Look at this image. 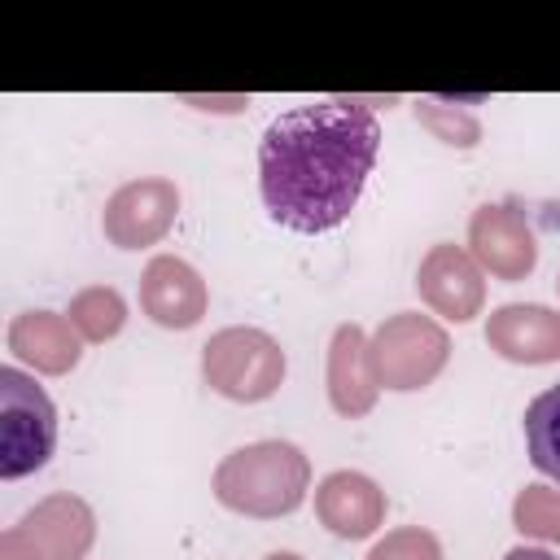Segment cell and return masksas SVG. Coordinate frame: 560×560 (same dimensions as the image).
Masks as SVG:
<instances>
[{"label": "cell", "instance_id": "1", "mask_svg": "<svg viewBox=\"0 0 560 560\" xmlns=\"http://www.w3.org/2000/svg\"><path fill=\"white\" fill-rule=\"evenodd\" d=\"M381 122L354 96H324L284 109L258 140V192L267 214L302 236L332 232L359 206L376 166Z\"/></svg>", "mask_w": 560, "mask_h": 560}, {"label": "cell", "instance_id": "2", "mask_svg": "<svg viewBox=\"0 0 560 560\" xmlns=\"http://www.w3.org/2000/svg\"><path fill=\"white\" fill-rule=\"evenodd\" d=\"M311 486V464L293 442H254L232 451L219 468H214V494L223 508L241 512V516H289Z\"/></svg>", "mask_w": 560, "mask_h": 560}, {"label": "cell", "instance_id": "3", "mask_svg": "<svg viewBox=\"0 0 560 560\" xmlns=\"http://www.w3.org/2000/svg\"><path fill=\"white\" fill-rule=\"evenodd\" d=\"M57 446L52 398L18 368H0V477L18 481L48 464Z\"/></svg>", "mask_w": 560, "mask_h": 560}, {"label": "cell", "instance_id": "4", "mask_svg": "<svg viewBox=\"0 0 560 560\" xmlns=\"http://www.w3.org/2000/svg\"><path fill=\"white\" fill-rule=\"evenodd\" d=\"M201 372L232 402H262L284 381V350L262 328H223L201 350Z\"/></svg>", "mask_w": 560, "mask_h": 560}, {"label": "cell", "instance_id": "5", "mask_svg": "<svg viewBox=\"0 0 560 560\" xmlns=\"http://www.w3.org/2000/svg\"><path fill=\"white\" fill-rule=\"evenodd\" d=\"M446 332L420 315H394L381 324L372 341L376 376L389 389H420L429 385L446 363Z\"/></svg>", "mask_w": 560, "mask_h": 560}, {"label": "cell", "instance_id": "6", "mask_svg": "<svg viewBox=\"0 0 560 560\" xmlns=\"http://www.w3.org/2000/svg\"><path fill=\"white\" fill-rule=\"evenodd\" d=\"M175 210H179V192L171 179H136L105 201L101 228L118 249H140L153 245L175 223Z\"/></svg>", "mask_w": 560, "mask_h": 560}, {"label": "cell", "instance_id": "7", "mask_svg": "<svg viewBox=\"0 0 560 560\" xmlns=\"http://www.w3.org/2000/svg\"><path fill=\"white\" fill-rule=\"evenodd\" d=\"M472 258L499 280H525L538 262V241L516 206H481L468 223Z\"/></svg>", "mask_w": 560, "mask_h": 560}, {"label": "cell", "instance_id": "8", "mask_svg": "<svg viewBox=\"0 0 560 560\" xmlns=\"http://www.w3.org/2000/svg\"><path fill=\"white\" fill-rule=\"evenodd\" d=\"M416 289L438 315H446L455 324L472 319L481 311V302H486V280H481L477 262L459 245H433L424 254V262H420Z\"/></svg>", "mask_w": 560, "mask_h": 560}, {"label": "cell", "instance_id": "9", "mask_svg": "<svg viewBox=\"0 0 560 560\" xmlns=\"http://www.w3.org/2000/svg\"><path fill=\"white\" fill-rule=\"evenodd\" d=\"M140 306L162 328H192L206 315V284L184 258H153L140 280Z\"/></svg>", "mask_w": 560, "mask_h": 560}, {"label": "cell", "instance_id": "10", "mask_svg": "<svg viewBox=\"0 0 560 560\" xmlns=\"http://www.w3.org/2000/svg\"><path fill=\"white\" fill-rule=\"evenodd\" d=\"M376 389H381V376H376V359H372L363 328L341 324L332 332V346H328V398H332V407L341 416H363V411H372Z\"/></svg>", "mask_w": 560, "mask_h": 560}, {"label": "cell", "instance_id": "11", "mask_svg": "<svg viewBox=\"0 0 560 560\" xmlns=\"http://www.w3.org/2000/svg\"><path fill=\"white\" fill-rule=\"evenodd\" d=\"M486 341L512 363H551L560 359V315L534 302L499 306L486 324Z\"/></svg>", "mask_w": 560, "mask_h": 560}, {"label": "cell", "instance_id": "12", "mask_svg": "<svg viewBox=\"0 0 560 560\" xmlns=\"http://www.w3.org/2000/svg\"><path fill=\"white\" fill-rule=\"evenodd\" d=\"M315 512L337 538H368L385 521V494L363 472H328L315 490Z\"/></svg>", "mask_w": 560, "mask_h": 560}, {"label": "cell", "instance_id": "13", "mask_svg": "<svg viewBox=\"0 0 560 560\" xmlns=\"http://www.w3.org/2000/svg\"><path fill=\"white\" fill-rule=\"evenodd\" d=\"M9 346L35 363L39 372H70L79 363V337L74 328L52 315V311H31V315H18L13 328H9Z\"/></svg>", "mask_w": 560, "mask_h": 560}, {"label": "cell", "instance_id": "14", "mask_svg": "<svg viewBox=\"0 0 560 560\" xmlns=\"http://www.w3.org/2000/svg\"><path fill=\"white\" fill-rule=\"evenodd\" d=\"M525 446L529 464L560 486V381L525 407Z\"/></svg>", "mask_w": 560, "mask_h": 560}, {"label": "cell", "instance_id": "15", "mask_svg": "<svg viewBox=\"0 0 560 560\" xmlns=\"http://www.w3.org/2000/svg\"><path fill=\"white\" fill-rule=\"evenodd\" d=\"M70 319L83 328L88 341H105L122 328V298L114 289H88L70 302Z\"/></svg>", "mask_w": 560, "mask_h": 560}, {"label": "cell", "instance_id": "16", "mask_svg": "<svg viewBox=\"0 0 560 560\" xmlns=\"http://www.w3.org/2000/svg\"><path fill=\"white\" fill-rule=\"evenodd\" d=\"M512 516H516V529H521V534H534V538H551V542H560V490L529 486V490L516 499Z\"/></svg>", "mask_w": 560, "mask_h": 560}, {"label": "cell", "instance_id": "17", "mask_svg": "<svg viewBox=\"0 0 560 560\" xmlns=\"http://www.w3.org/2000/svg\"><path fill=\"white\" fill-rule=\"evenodd\" d=\"M368 560H442V547H438V538H433L429 529L407 525V529L385 534V538L368 551Z\"/></svg>", "mask_w": 560, "mask_h": 560}, {"label": "cell", "instance_id": "18", "mask_svg": "<svg viewBox=\"0 0 560 560\" xmlns=\"http://www.w3.org/2000/svg\"><path fill=\"white\" fill-rule=\"evenodd\" d=\"M503 560H560V556H551V551H542V547H512Z\"/></svg>", "mask_w": 560, "mask_h": 560}, {"label": "cell", "instance_id": "19", "mask_svg": "<svg viewBox=\"0 0 560 560\" xmlns=\"http://www.w3.org/2000/svg\"><path fill=\"white\" fill-rule=\"evenodd\" d=\"M267 560H302V556H293V551H276V556H267Z\"/></svg>", "mask_w": 560, "mask_h": 560}, {"label": "cell", "instance_id": "20", "mask_svg": "<svg viewBox=\"0 0 560 560\" xmlns=\"http://www.w3.org/2000/svg\"><path fill=\"white\" fill-rule=\"evenodd\" d=\"M556 289H560V280H556Z\"/></svg>", "mask_w": 560, "mask_h": 560}]
</instances>
